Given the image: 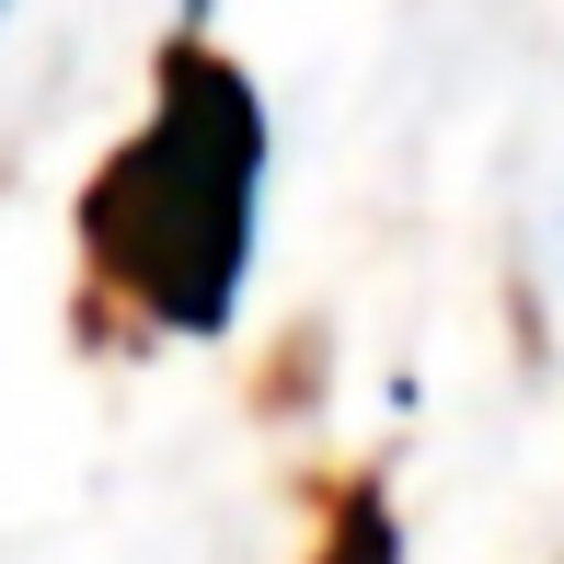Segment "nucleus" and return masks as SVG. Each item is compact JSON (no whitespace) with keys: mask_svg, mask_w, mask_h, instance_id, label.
I'll return each mask as SVG.
<instances>
[{"mask_svg":"<svg viewBox=\"0 0 564 564\" xmlns=\"http://www.w3.org/2000/svg\"><path fill=\"white\" fill-rule=\"evenodd\" d=\"M253 196H265V105L253 82L208 46L162 58V105L150 127L105 162L82 208L93 265L173 335H219L253 265Z\"/></svg>","mask_w":564,"mask_h":564,"instance_id":"1","label":"nucleus"},{"mask_svg":"<svg viewBox=\"0 0 564 564\" xmlns=\"http://www.w3.org/2000/svg\"><path fill=\"white\" fill-rule=\"evenodd\" d=\"M323 564H392V519H380V496H346L335 553H323Z\"/></svg>","mask_w":564,"mask_h":564,"instance_id":"2","label":"nucleus"},{"mask_svg":"<svg viewBox=\"0 0 564 564\" xmlns=\"http://www.w3.org/2000/svg\"><path fill=\"white\" fill-rule=\"evenodd\" d=\"M0 12H12V0H0Z\"/></svg>","mask_w":564,"mask_h":564,"instance_id":"3","label":"nucleus"}]
</instances>
